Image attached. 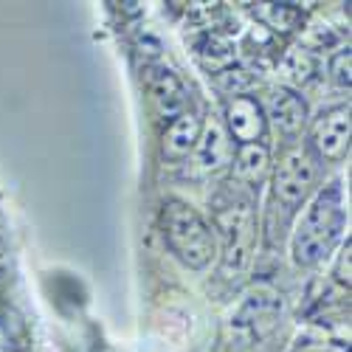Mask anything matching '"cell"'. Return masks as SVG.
Masks as SVG:
<instances>
[{
  "mask_svg": "<svg viewBox=\"0 0 352 352\" xmlns=\"http://www.w3.org/2000/svg\"><path fill=\"white\" fill-rule=\"evenodd\" d=\"M344 223H346V212H344L341 186L333 184L321 189L299 217L296 231H293V262L302 268L318 265L338 245Z\"/></svg>",
  "mask_w": 352,
  "mask_h": 352,
  "instance_id": "cell-1",
  "label": "cell"
},
{
  "mask_svg": "<svg viewBox=\"0 0 352 352\" xmlns=\"http://www.w3.org/2000/svg\"><path fill=\"white\" fill-rule=\"evenodd\" d=\"M262 113L287 138H296L307 127V104L293 87H271L265 104H262Z\"/></svg>",
  "mask_w": 352,
  "mask_h": 352,
  "instance_id": "cell-8",
  "label": "cell"
},
{
  "mask_svg": "<svg viewBox=\"0 0 352 352\" xmlns=\"http://www.w3.org/2000/svg\"><path fill=\"white\" fill-rule=\"evenodd\" d=\"M28 344V330H25V321L17 316L14 307L0 305V346L20 352Z\"/></svg>",
  "mask_w": 352,
  "mask_h": 352,
  "instance_id": "cell-16",
  "label": "cell"
},
{
  "mask_svg": "<svg viewBox=\"0 0 352 352\" xmlns=\"http://www.w3.org/2000/svg\"><path fill=\"white\" fill-rule=\"evenodd\" d=\"M265 113L262 102L254 96H237L226 102V130L228 138H234L240 146L243 144H259L265 135Z\"/></svg>",
  "mask_w": 352,
  "mask_h": 352,
  "instance_id": "cell-9",
  "label": "cell"
},
{
  "mask_svg": "<svg viewBox=\"0 0 352 352\" xmlns=\"http://www.w3.org/2000/svg\"><path fill=\"white\" fill-rule=\"evenodd\" d=\"M195 54H197V63L217 74L228 65H234V56H237V48H234V43L220 34V32H206V34H200L195 40Z\"/></svg>",
  "mask_w": 352,
  "mask_h": 352,
  "instance_id": "cell-13",
  "label": "cell"
},
{
  "mask_svg": "<svg viewBox=\"0 0 352 352\" xmlns=\"http://www.w3.org/2000/svg\"><path fill=\"white\" fill-rule=\"evenodd\" d=\"M212 82L220 94H226L228 99H237V96H248V91L254 87V76L251 71L240 68V65H228L217 74H212Z\"/></svg>",
  "mask_w": 352,
  "mask_h": 352,
  "instance_id": "cell-17",
  "label": "cell"
},
{
  "mask_svg": "<svg viewBox=\"0 0 352 352\" xmlns=\"http://www.w3.org/2000/svg\"><path fill=\"white\" fill-rule=\"evenodd\" d=\"M144 82H146V94H150V99L155 104V113L166 124L189 110V94H186L181 76L172 68L150 63L146 65V74H144Z\"/></svg>",
  "mask_w": 352,
  "mask_h": 352,
  "instance_id": "cell-7",
  "label": "cell"
},
{
  "mask_svg": "<svg viewBox=\"0 0 352 352\" xmlns=\"http://www.w3.org/2000/svg\"><path fill=\"white\" fill-rule=\"evenodd\" d=\"M279 71L287 82L293 85H310L316 79V71H318V63H316V54L305 51L302 45L299 48H287L279 60Z\"/></svg>",
  "mask_w": 352,
  "mask_h": 352,
  "instance_id": "cell-15",
  "label": "cell"
},
{
  "mask_svg": "<svg viewBox=\"0 0 352 352\" xmlns=\"http://www.w3.org/2000/svg\"><path fill=\"white\" fill-rule=\"evenodd\" d=\"M195 153H197V164L206 169V172H217L223 169L226 164H231V141H228V133L217 124L212 127H203L200 133V141L195 146Z\"/></svg>",
  "mask_w": 352,
  "mask_h": 352,
  "instance_id": "cell-12",
  "label": "cell"
},
{
  "mask_svg": "<svg viewBox=\"0 0 352 352\" xmlns=\"http://www.w3.org/2000/svg\"><path fill=\"white\" fill-rule=\"evenodd\" d=\"M318 175H321L318 158L307 146H293V150H287L274 169V203L282 206L287 214L293 209H299L310 197V192L316 189Z\"/></svg>",
  "mask_w": 352,
  "mask_h": 352,
  "instance_id": "cell-4",
  "label": "cell"
},
{
  "mask_svg": "<svg viewBox=\"0 0 352 352\" xmlns=\"http://www.w3.org/2000/svg\"><path fill=\"white\" fill-rule=\"evenodd\" d=\"M310 153L330 164L349 153V104H336L316 116L310 127Z\"/></svg>",
  "mask_w": 352,
  "mask_h": 352,
  "instance_id": "cell-6",
  "label": "cell"
},
{
  "mask_svg": "<svg viewBox=\"0 0 352 352\" xmlns=\"http://www.w3.org/2000/svg\"><path fill=\"white\" fill-rule=\"evenodd\" d=\"M338 43V34L333 32L330 25H316V28H310V34L302 40V48L305 51H318V48H324V45H336Z\"/></svg>",
  "mask_w": 352,
  "mask_h": 352,
  "instance_id": "cell-19",
  "label": "cell"
},
{
  "mask_svg": "<svg viewBox=\"0 0 352 352\" xmlns=\"http://www.w3.org/2000/svg\"><path fill=\"white\" fill-rule=\"evenodd\" d=\"M0 293H3V276H0Z\"/></svg>",
  "mask_w": 352,
  "mask_h": 352,
  "instance_id": "cell-21",
  "label": "cell"
},
{
  "mask_svg": "<svg viewBox=\"0 0 352 352\" xmlns=\"http://www.w3.org/2000/svg\"><path fill=\"white\" fill-rule=\"evenodd\" d=\"M254 17L268 25L274 34H293L305 23V12L296 3H256Z\"/></svg>",
  "mask_w": 352,
  "mask_h": 352,
  "instance_id": "cell-14",
  "label": "cell"
},
{
  "mask_svg": "<svg viewBox=\"0 0 352 352\" xmlns=\"http://www.w3.org/2000/svg\"><path fill=\"white\" fill-rule=\"evenodd\" d=\"M349 251H352V245L346 240V245H344V251L338 256V265H336V282L341 287H346V290H349Z\"/></svg>",
  "mask_w": 352,
  "mask_h": 352,
  "instance_id": "cell-20",
  "label": "cell"
},
{
  "mask_svg": "<svg viewBox=\"0 0 352 352\" xmlns=\"http://www.w3.org/2000/svg\"><path fill=\"white\" fill-rule=\"evenodd\" d=\"M279 313H282V296L274 287L259 285L245 296L240 310L234 313L231 324H234L237 333H248L251 341H262L265 336L274 333L276 321H279Z\"/></svg>",
  "mask_w": 352,
  "mask_h": 352,
  "instance_id": "cell-5",
  "label": "cell"
},
{
  "mask_svg": "<svg viewBox=\"0 0 352 352\" xmlns=\"http://www.w3.org/2000/svg\"><path fill=\"white\" fill-rule=\"evenodd\" d=\"M330 79L338 87H346V91H349V82H352V54H349V48L333 54V60H330Z\"/></svg>",
  "mask_w": 352,
  "mask_h": 352,
  "instance_id": "cell-18",
  "label": "cell"
},
{
  "mask_svg": "<svg viewBox=\"0 0 352 352\" xmlns=\"http://www.w3.org/2000/svg\"><path fill=\"white\" fill-rule=\"evenodd\" d=\"M161 228L166 245L192 271L206 268L214 256V234L203 217L184 200H166L161 212Z\"/></svg>",
  "mask_w": 352,
  "mask_h": 352,
  "instance_id": "cell-3",
  "label": "cell"
},
{
  "mask_svg": "<svg viewBox=\"0 0 352 352\" xmlns=\"http://www.w3.org/2000/svg\"><path fill=\"white\" fill-rule=\"evenodd\" d=\"M234 178L245 186H259L271 175V153L265 144H243L231 158Z\"/></svg>",
  "mask_w": 352,
  "mask_h": 352,
  "instance_id": "cell-11",
  "label": "cell"
},
{
  "mask_svg": "<svg viewBox=\"0 0 352 352\" xmlns=\"http://www.w3.org/2000/svg\"><path fill=\"white\" fill-rule=\"evenodd\" d=\"M214 226L223 240L220 276L237 282L248 274L256 248V214L251 197L234 192L220 195L214 203Z\"/></svg>",
  "mask_w": 352,
  "mask_h": 352,
  "instance_id": "cell-2",
  "label": "cell"
},
{
  "mask_svg": "<svg viewBox=\"0 0 352 352\" xmlns=\"http://www.w3.org/2000/svg\"><path fill=\"white\" fill-rule=\"evenodd\" d=\"M200 133H203V122H200V116L192 113V110H186L175 122H169L166 130H164V138H161L164 158L166 161H184L189 153H195Z\"/></svg>",
  "mask_w": 352,
  "mask_h": 352,
  "instance_id": "cell-10",
  "label": "cell"
}]
</instances>
